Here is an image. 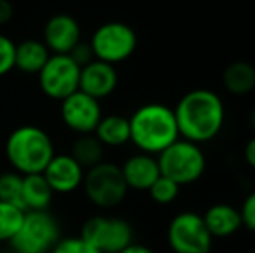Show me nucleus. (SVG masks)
I'll use <instances>...</instances> for the list:
<instances>
[{"label":"nucleus","instance_id":"nucleus-26","mask_svg":"<svg viewBox=\"0 0 255 253\" xmlns=\"http://www.w3.org/2000/svg\"><path fill=\"white\" fill-rule=\"evenodd\" d=\"M52 253H101V252H98L94 247H91L82 238H68V240L56 243Z\"/></svg>","mask_w":255,"mask_h":253},{"label":"nucleus","instance_id":"nucleus-10","mask_svg":"<svg viewBox=\"0 0 255 253\" xmlns=\"http://www.w3.org/2000/svg\"><path fill=\"white\" fill-rule=\"evenodd\" d=\"M80 70L68 54H52L38 73V84L47 97L63 101L78 90Z\"/></svg>","mask_w":255,"mask_h":253},{"label":"nucleus","instance_id":"nucleus-13","mask_svg":"<svg viewBox=\"0 0 255 253\" xmlns=\"http://www.w3.org/2000/svg\"><path fill=\"white\" fill-rule=\"evenodd\" d=\"M118 85V73L113 64H108L94 59L80 70V82H78V90L91 97L101 99L113 94Z\"/></svg>","mask_w":255,"mask_h":253},{"label":"nucleus","instance_id":"nucleus-27","mask_svg":"<svg viewBox=\"0 0 255 253\" xmlns=\"http://www.w3.org/2000/svg\"><path fill=\"white\" fill-rule=\"evenodd\" d=\"M71 59H73L75 63L78 64L80 68H84V66H87L89 63H92L94 61V52H92V47H91V44H85V42H78L77 45H75L73 49H71V52L70 54Z\"/></svg>","mask_w":255,"mask_h":253},{"label":"nucleus","instance_id":"nucleus-30","mask_svg":"<svg viewBox=\"0 0 255 253\" xmlns=\"http://www.w3.org/2000/svg\"><path fill=\"white\" fill-rule=\"evenodd\" d=\"M243 156H245V162L249 163L252 169H255V137L250 139L245 144V149H243Z\"/></svg>","mask_w":255,"mask_h":253},{"label":"nucleus","instance_id":"nucleus-20","mask_svg":"<svg viewBox=\"0 0 255 253\" xmlns=\"http://www.w3.org/2000/svg\"><path fill=\"white\" fill-rule=\"evenodd\" d=\"M94 135L101 141L103 146H124L130 141V123L128 118L120 115L103 116L94 130Z\"/></svg>","mask_w":255,"mask_h":253},{"label":"nucleus","instance_id":"nucleus-8","mask_svg":"<svg viewBox=\"0 0 255 253\" xmlns=\"http://www.w3.org/2000/svg\"><path fill=\"white\" fill-rule=\"evenodd\" d=\"M132 227L118 217H92L82 227L80 238L101 253H120L132 245Z\"/></svg>","mask_w":255,"mask_h":253},{"label":"nucleus","instance_id":"nucleus-16","mask_svg":"<svg viewBox=\"0 0 255 253\" xmlns=\"http://www.w3.org/2000/svg\"><path fill=\"white\" fill-rule=\"evenodd\" d=\"M203 222L212 238H228L243 226L242 213L228 203H215L205 212Z\"/></svg>","mask_w":255,"mask_h":253},{"label":"nucleus","instance_id":"nucleus-3","mask_svg":"<svg viewBox=\"0 0 255 253\" xmlns=\"http://www.w3.org/2000/svg\"><path fill=\"white\" fill-rule=\"evenodd\" d=\"M5 156L14 170L23 175L42 173L54 158L52 139L40 127H17L7 137Z\"/></svg>","mask_w":255,"mask_h":253},{"label":"nucleus","instance_id":"nucleus-22","mask_svg":"<svg viewBox=\"0 0 255 253\" xmlns=\"http://www.w3.org/2000/svg\"><path fill=\"white\" fill-rule=\"evenodd\" d=\"M24 210L10 203L0 201V241H10L19 231L24 219Z\"/></svg>","mask_w":255,"mask_h":253},{"label":"nucleus","instance_id":"nucleus-9","mask_svg":"<svg viewBox=\"0 0 255 253\" xmlns=\"http://www.w3.org/2000/svg\"><path fill=\"white\" fill-rule=\"evenodd\" d=\"M167 240L175 253H210L212 236L203 217L195 212H182L168 224Z\"/></svg>","mask_w":255,"mask_h":253},{"label":"nucleus","instance_id":"nucleus-28","mask_svg":"<svg viewBox=\"0 0 255 253\" xmlns=\"http://www.w3.org/2000/svg\"><path fill=\"white\" fill-rule=\"evenodd\" d=\"M240 213H242L243 226H245L247 229H250L255 233V191L250 192V194L245 198Z\"/></svg>","mask_w":255,"mask_h":253},{"label":"nucleus","instance_id":"nucleus-14","mask_svg":"<svg viewBox=\"0 0 255 253\" xmlns=\"http://www.w3.org/2000/svg\"><path fill=\"white\" fill-rule=\"evenodd\" d=\"M54 192H71L84 182V169L70 155H54L42 172Z\"/></svg>","mask_w":255,"mask_h":253},{"label":"nucleus","instance_id":"nucleus-21","mask_svg":"<svg viewBox=\"0 0 255 253\" xmlns=\"http://www.w3.org/2000/svg\"><path fill=\"white\" fill-rule=\"evenodd\" d=\"M70 156L82 167V169H92L103 162L104 156V146L101 144L94 134H84L78 135L75 142L71 144Z\"/></svg>","mask_w":255,"mask_h":253},{"label":"nucleus","instance_id":"nucleus-32","mask_svg":"<svg viewBox=\"0 0 255 253\" xmlns=\"http://www.w3.org/2000/svg\"><path fill=\"white\" fill-rule=\"evenodd\" d=\"M249 123H250V127H252V130L255 132V106L252 108V111H250V115H249Z\"/></svg>","mask_w":255,"mask_h":253},{"label":"nucleus","instance_id":"nucleus-25","mask_svg":"<svg viewBox=\"0 0 255 253\" xmlns=\"http://www.w3.org/2000/svg\"><path fill=\"white\" fill-rule=\"evenodd\" d=\"M14 59H16V44L7 35L0 33V77L14 70Z\"/></svg>","mask_w":255,"mask_h":253},{"label":"nucleus","instance_id":"nucleus-7","mask_svg":"<svg viewBox=\"0 0 255 253\" xmlns=\"http://www.w3.org/2000/svg\"><path fill=\"white\" fill-rule=\"evenodd\" d=\"M59 226L56 219L47 210H40L24 213L23 224L10 240V245L16 253H47L56 247Z\"/></svg>","mask_w":255,"mask_h":253},{"label":"nucleus","instance_id":"nucleus-2","mask_svg":"<svg viewBox=\"0 0 255 253\" xmlns=\"http://www.w3.org/2000/svg\"><path fill=\"white\" fill-rule=\"evenodd\" d=\"M130 141L146 155L161 153L179 139L174 109L165 104H144L128 118Z\"/></svg>","mask_w":255,"mask_h":253},{"label":"nucleus","instance_id":"nucleus-18","mask_svg":"<svg viewBox=\"0 0 255 253\" xmlns=\"http://www.w3.org/2000/svg\"><path fill=\"white\" fill-rule=\"evenodd\" d=\"M54 191L51 189L49 182L42 173H31V175L23 177V199L24 212H40L47 210V206L52 201Z\"/></svg>","mask_w":255,"mask_h":253},{"label":"nucleus","instance_id":"nucleus-17","mask_svg":"<svg viewBox=\"0 0 255 253\" xmlns=\"http://www.w3.org/2000/svg\"><path fill=\"white\" fill-rule=\"evenodd\" d=\"M51 58V52L45 44L37 38H26L16 45L14 68L28 75H38L45 63Z\"/></svg>","mask_w":255,"mask_h":253},{"label":"nucleus","instance_id":"nucleus-19","mask_svg":"<svg viewBox=\"0 0 255 253\" xmlns=\"http://www.w3.org/2000/svg\"><path fill=\"white\" fill-rule=\"evenodd\" d=\"M222 84L233 95H245L255 88V66L247 61L228 64L222 73Z\"/></svg>","mask_w":255,"mask_h":253},{"label":"nucleus","instance_id":"nucleus-15","mask_svg":"<svg viewBox=\"0 0 255 253\" xmlns=\"http://www.w3.org/2000/svg\"><path fill=\"white\" fill-rule=\"evenodd\" d=\"M120 169L127 187L135 191H148L154 180L160 177L158 162L151 155H146V153L130 156Z\"/></svg>","mask_w":255,"mask_h":253},{"label":"nucleus","instance_id":"nucleus-12","mask_svg":"<svg viewBox=\"0 0 255 253\" xmlns=\"http://www.w3.org/2000/svg\"><path fill=\"white\" fill-rule=\"evenodd\" d=\"M82 40L78 21L70 14H54L44 26V44L52 54H70L71 49Z\"/></svg>","mask_w":255,"mask_h":253},{"label":"nucleus","instance_id":"nucleus-11","mask_svg":"<svg viewBox=\"0 0 255 253\" xmlns=\"http://www.w3.org/2000/svg\"><path fill=\"white\" fill-rule=\"evenodd\" d=\"M61 118L64 125L78 135L94 134L96 127L103 118L101 104L98 99L77 90L61 101Z\"/></svg>","mask_w":255,"mask_h":253},{"label":"nucleus","instance_id":"nucleus-23","mask_svg":"<svg viewBox=\"0 0 255 253\" xmlns=\"http://www.w3.org/2000/svg\"><path fill=\"white\" fill-rule=\"evenodd\" d=\"M23 177L16 172H3L0 173V201L10 203L19 208H23ZM24 210V208H23Z\"/></svg>","mask_w":255,"mask_h":253},{"label":"nucleus","instance_id":"nucleus-31","mask_svg":"<svg viewBox=\"0 0 255 253\" xmlns=\"http://www.w3.org/2000/svg\"><path fill=\"white\" fill-rule=\"evenodd\" d=\"M120 253H153V252L148 247H142V245H128Z\"/></svg>","mask_w":255,"mask_h":253},{"label":"nucleus","instance_id":"nucleus-29","mask_svg":"<svg viewBox=\"0 0 255 253\" xmlns=\"http://www.w3.org/2000/svg\"><path fill=\"white\" fill-rule=\"evenodd\" d=\"M14 16V5L10 0H0V26L7 24Z\"/></svg>","mask_w":255,"mask_h":253},{"label":"nucleus","instance_id":"nucleus-1","mask_svg":"<svg viewBox=\"0 0 255 253\" xmlns=\"http://www.w3.org/2000/svg\"><path fill=\"white\" fill-rule=\"evenodd\" d=\"M179 135L189 142H208L224 125V104L215 92L195 88L181 97L174 109Z\"/></svg>","mask_w":255,"mask_h":253},{"label":"nucleus","instance_id":"nucleus-24","mask_svg":"<svg viewBox=\"0 0 255 253\" xmlns=\"http://www.w3.org/2000/svg\"><path fill=\"white\" fill-rule=\"evenodd\" d=\"M179 189H181L179 184H175L174 180L167 179V177L160 175L148 191L149 196L153 198V201L160 203V205H168V203H172L179 196Z\"/></svg>","mask_w":255,"mask_h":253},{"label":"nucleus","instance_id":"nucleus-5","mask_svg":"<svg viewBox=\"0 0 255 253\" xmlns=\"http://www.w3.org/2000/svg\"><path fill=\"white\" fill-rule=\"evenodd\" d=\"M82 184L91 203L99 208H113L120 205L128 191L122 169L110 162H101L89 169Z\"/></svg>","mask_w":255,"mask_h":253},{"label":"nucleus","instance_id":"nucleus-6","mask_svg":"<svg viewBox=\"0 0 255 253\" xmlns=\"http://www.w3.org/2000/svg\"><path fill=\"white\" fill-rule=\"evenodd\" d=\"M91 47L98 61L117 64L128 59L137 47V35L134 28L122 21L104 23L94 31Z\"/></svg>","mask_w":255,"mask_h":253},{"label":"nucleus","instance_id":"nucleus-4","mask_svg":"<svg viewBox=\"0 0 255 253\" xmlns=\"http://www.w3.org/2000/svg\"><path fill=\"white\" fill-rule=\"evenodd\" d=\"M160 175L174 180L179 186L193 184L203 175L207 160L198 144L189 141H175L158 153Z\"/></svg>","mask_w":255,"mask_h":253}]
</instances>
